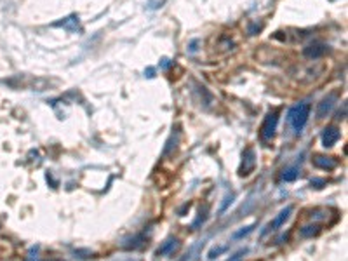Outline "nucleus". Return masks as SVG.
Returning <instances> with one entry per match:
<instances>
[{
	"instance_id": "f257e3e1",
	"label": "nucleus",
	"mask_w": 348,
	"mask_h": 261,
	"mask_svg": "<svg viewBox=\"0 0 348 261\" xmlns=\"http://www.w3.org/2000/svg\"><path fill=\"white\" fill-rule=\"evenodd\" d=\"M310 112H312V107H310L308 101H301V103H296L294 107L289 108V112H287V122H289V125L294 130V134H301V130L305 129Z\"/></svg>"
},
{
	"instance_id": "f03ea898",
	"label": "nucleus",
	"mask_w": 348,
	"mask_h": 261,
	"mask_svg": "<svg viewBox=\"0 0 348 261\" xmlns=\"http://www.w3.org/2000/svg\"><path fill=\"white\" fill-rule=\"evenodd\" d=\"M277 124H279V113L277 112H270L268 115L265 117L261 125V138L265 141L271 140L275 136V130H277Z\"/></svg>"
},
{
	"instance_id": "7ed1b4c3",
	"label": "nucleus",
	"mask_w": 348,
	"mask_h": 261,
	"mask_svg": "<svg viewBox=\"0 0 348 261\" xmlns=\"http://www.w3.org/2000/svg\"><path fill=\"white\" fill-rule=\"evenodd\" d=\"M254 167H256V153H254L253 148H247L244 151V155H242V164H240L239 174L240 176L251 174V172L254 171Z\"/></svg>"
},
{
	"instance_id": "20e7f679",
	"label": "nucleus",
	"mask_w": 348,
	"mask_h": 261,
	"mask_svg": "<svg viewBox=\"0 0 348 261\" xmlns=\"http://www.w3.org/2000/svg\"><path fill=\"white\" fill-rule=\"evenodd\" d=\"M53 27L56 28H65L70 33H80L82 32V28H80V21H79V16L77 14H71L68 16V18L61 19V21H56V23H53Z\"/></svg>"
},
{
	"instance_id": "39448f33",
	"label": "nucleus",
	"mask_w": 348,
	"mask_h": 261,
	"mask_svg": "<svg viewBox=\"0 0 348 261\" xmlns=\"http://www.w3.org/2000/svg\"><path fill=\"white\" fill-rule=\"evenodd\" d=\"M291 213H292V205H287V207H284L281 213L275 216V220L270 223L268 226H266V230L263 231V233H268V231H274V230H279L281 226L286 223L287 220L291 218Z\"/></svg>"
},
{
	"instance_id": "423d86ee",
	"label": "nucleus",
	"mask_w": 348,
	"mask_h": 261,
	"mask_svg": "<svg viewBox=\"0 0 348 261\" xmlns=\"http://www.w3.org/2000/svg\"><path fill=\"white\" fill-rule=\"evenodd\" d=\"M339 129L334 127V125H331V127H326L324 133H322V146H326V148H331V146H334L339 140Z\"/></svg>"
},
{
	"instance_id": "0eeeda50",
	"label": "nucleus",
	"mask_w": 348,
	"mask_h": 261,
	"mask_svg": "<svg viewBox=\"0 0 348 261\" xmlns=\"http://www.w3.org/2000/svg\"><path fill=\"white\" fill-rule=\"evenodd\" d=\"M181 247V242L176 237H169L162 246L157 249V256H171Z\"/></svg>"
},
{
	"instance_id": "6e6552de",
	"label": "nucleus",
	"mask_w": 348,
	"mask_h": 261,
	"mask_svg": "<svg viewBox=\"0 0 348 261\" xmlns=\"http://www.w3.org/2000/svg\"><path fill=\"white\" fill-rule=\"evenodd\" d=\"M326 50H328V47H326L324 44H319V42H313V44H310L305 47L303 54L307 58H310V60H317V58H322L326 54Z\"/></svg>"
},
{
	"instance_id": "1a4fd4ad",
	"label": "nucleus",
	"mask_w": 348,
	"mask_h": 261,
	"mask_svg": "<svg viewBox=\"0 0 348 261\" xmlns=\"http://www.w3.org/2000/svg\"><path fill=\"white\" fill-rule=\"evenodd\" d=\"M313 166L319 167V169H324V171H333L334 167L338 166V161L333 157H324V155H317V157H313Z\"/></svg>"
},
{
	"instance_id": "9d476101",
	"label": "nucleus",
	"mask_w": 348,
	"mask_h": 261,
	"mask_svg": "<svg viewBox=\"0 0 348 261\" xmlns=\"http://www.w3.org/2000/svg\"><path fill=\"white\" fill-rule=\"evenodd\" d=\"M334 101H336V96L334 94H331V96H328V98H324L320 101L319 107H317V117H319V119H324V117L333 110Z\"/></svg>"
},
{
	"instance_id": "9b49d317",
	"label": "nucleus",
	"mask_w": 348,
	"mask_h": 261,
	"mask_svg": "<svg viewBox=\"0 0 348 261\" xmlns=\"http://www.w3.org/2000/svg\"><path fill=\"white\" fill-rule=\"evenodd\" d=\"M300 176V167L298 166H291V167H286V169L282 171V179L286 181V183H291V181H296Z\"/></svg>"
},
{
	"instance_id": "f8f14e48",
	"label": "nucleus",
	"mask_w": 348,
	"mask_h": 261,
	"mask_svg": "<svg viewBox=\"0 0 348 261\" xmlns=\"http://www.w3.org/2000/svg\"><path fill=\"white\" fill-rule=\"evenodd\" d=\"M256 228V223H253V225H247V226H242L240 230H237L235 233L232 235V239L233 241H239V239H244V237H247L251 231Z\"/></svg>"
},
{
	"instance_id": "ddd939ff",
	"label": "nucleus",
	"mask_w": 348,
	"mask_h": 261,
	"mask_svg": "<svg viewBox=\"0 0 348 261\" xmlns=\"http://www.w3.org/2000/svg\"><path fill=\"white\" fill-rule=\"evenodd\" d=\"M319 225H308V226H303V228L300 230V235L301 237H313V235L319 233Z\"/></svg>"
},
{
	"instance_id": "4468645a",
	"label": "nucleus",
	"mask_w": 348,
	"mask_h": 261,
	"mask_svg": "<svg viewBox=\"0 0 348 261\" xmlns=\"http://www.w3.org/2000/svg\"><path fill=\"white\" fill-rule=\"evenodd\" d=\"M227 249H228V246H227V244H223V246L213 247V249L209 251V254H207V256H209V259H214V258H218L219 254H223V252L227 251Z\"/></svg>"
},
{
	"instance_id": "2eb2a0df",
	"label": "nucleus",
	"mask_w": 348,
	"mask_h": 261,
	"mask_svg": "<svg viewBox=\"0 0 348 261\" xmlns=\"http://www.w3.org/2000/svg\"><path fill=\"white\" fill-rule=\"evenodd\" d=\"M110 261H143L139 256H117V258L110 259Z\"/></svg>"
},
{
	"instance_id": "dca6fc26",
	"label": "nucleus",
	"mask_w": 348,
	"mask_h": 261,
	"mask_svg": "<svg viewBox=\"0 0 348 261\" xmlns=\"http://www.w3.org/2000/svg\"><path fill=\"white\" fill-rule=\"evenodd\" d=\"M232 200H233V193H230V195H227V197H225V202H223V205H221V207H219V213H225V211H227V207L232 204Z\"/></svg>"
},
{
	"instance_id": "f3484780",
	"label": "nucleus",
	"mask_w": 348,
	"mask_h": 261,
	"mask_svg": "<svg viewBox=\"0 0 348 261\" xmlns=\"http://www.w3.org/2000/svg\"><path fill=\"white\" fill-rule=\"evenodd\" d=\"M310 185H312V187H315V188H322L326 185V179H312V181H310Z\"/></svg>"
},
{
	"instance_id": "a211bd4d",
	"label": "nucleus",
	"mask_w": 348,
	"mask_h": 261,
	"mask_svg": "<svg viewBox=\"0 0 348 261\" xmlns=\"http://www.w3.org/2000/svg\"><path fill=\"white\" fill-rule=\"evenodd\" d=\"M154 73H155V71H154V68H148V70L145 71V77L152 79V77H154Z\"/></svg>"
},
{
	"instance_id": "6ab92c4d",
	"label": "nucleus",
	"mask_w": 348,
	"mask_h": 261,
	"mask_svg": "<svg viewBox=\"0 0 348 261\" xmlns=\"http://www.w3.org/2000/svg\"><path fill=\"white\" fill-rule=\"evenodd\" d=\"M169 65H171L169 60H162V68H169Z\"/></svg>"
}]
</instances>
